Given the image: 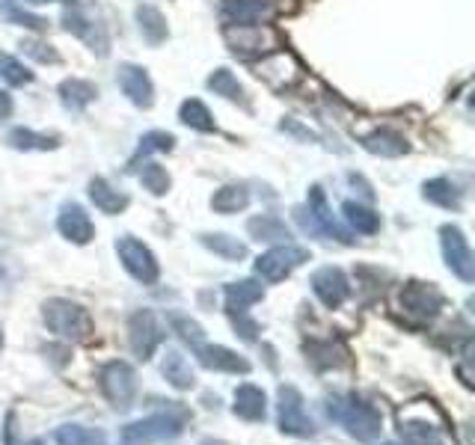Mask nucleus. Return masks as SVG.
Listing matches in <instances>:
<instances>
[{
	"label": "nucleus",
	"instance_id": "nucleus-1",
	"mask_svg": "<svg viewBox=\"0 0 475 445\" xmlns=\"http://www.w3.org/2000/svg\"><path fill=\"white\" fill-rule=\"evenodd\" d=\"M327 416L339 422L354 440L375 442L384 430V419L372 404H365L356 395H330L327 398Z\"/></svg>",
	"mask_w": 475,
	"mask_h": 445
},
{
	"label": "nucleus",
	"instance_id": "nucleus-2",
	"mask_svg": "<svg viewBox=\"0 0 475 445\" xmlns=\"http://www.w3.org/2000/svg\"><path fill=\"white\" fill-rule=\"evenodd\" d=\"M187 419H190V413L182 404L166 401V410L125 425L122 434H119V445H152V442H161V440H175L185 430Z\"/></svg>",
	"mask_w": 475,
	"mask_h": 445
},
{
	"label": "nucleus",
	"instance_id": "nucleus-3",
	"mask_svg": "<svg viewBox=\"0 0 475 445\" xmlns=\"http://www.w3.org/2000/svg\"><path fill=\"white\" fill-rule=\"evenodd\" d=\"M42 318L48 323V330L66 342H87L92 335V318L90 312L71 303V300L54 297L42 306Z\"/></svg>",
	"mask_w": 475,
	"mask_h": 445
},
{
	"label": "nucleus",
	"instance_id": "nucleus-4",
	"mask_svg": "<svg viewBox=\"0 0 475 445\" xmlns=\"http://www.w3.org/2000/svg\"><path fill=\"white\" fill-rule=\"evenodd\" d=\"M294 217H297V223L303 226V232L336 238V240H342V244H351V240H354L336 220H332L327 196H324V190H321L318 185L309 187V208H294Z\"/></svg>",
	"mask_w": 475,
	"mask_h": 445
},
{
	"label": "nucleus",
	"instance_id": "nucleus-5",
	"mask_svg": "<svg viewBox=\"0 0 475 445\" xmlns=\"http://www.w3.org/2000/svg\"><path fill=\"white\" fill-rule=\"evenodd\" d=\"M309 259V249L306 247H294V244H280L268 252H261L256 259V273L261 280L268 282H282L285 276H291L301 264H306Z\"/></svg>",
	"mask_w": 475,
	"mask_h": 445
},
{
	"label": "nucleus",
	"instance_id": "nucleus-6",
	"mask_svg": "<svg viewBox=\"0 0 475 445\" xmlns=\"http://www.w3.org/2000/svg\"><path fill=\"white\" fill-rule=\"evenodd\" d=\"M277 410H280V430L297 440H309L315 437V422L309 419L306 407H303V395L294 387H280L277 392Z\"/></svg>",
	"mask_w": 475,
	"mask_h": 445
},
{
	"label": "nucleus",
	"instance_id": "nucleus-7",
	"mask_svg": "<svg viewBox=\"0 0 475 445\" xmlns=\"http://www.w3.org/2000/svg\"><path fill=\"white\" fill-rule=\"evenodd\" d=\"M99 380H101L104 398L111 401L116 410H128V407L134 404V398H137V375L128 363H119V359L107 363L101 368Z\"/></svg>",
	"mask_w": 475,
	"mask_h": 445
},
{
	"label": "nucleus",
	"instance_id": "nucleus-8",
	"mask_svg": "<svg viewBox=\"0 0 475 445\" xmlns=\"http://www.w3.org/2000/svg\"><path fill=\"white\" fill-rule=\"evenodd\" d=\"M116 256H119V261H122V268L134 276L137 282H142V285L158 282L161 268H158V261H154L152 249L142 244V240L131 238V235L119 238L116 240Z\"/></svg>",
	"mask_w": 475,
	"mask_h": 445
},
{
	"label": "nucleus",
	"instance_id": "nucleus-9",
	"mask_svg": "<svg viewBox=\"0 0 475 445\" xmlns=\"http://www.w3.org/2000/svg\"><path fill=\"white\" fill-rule=\"evenodd\" d=\"M439 247H443V259L449 270L458 276L460 282H475V256L467 244V235L458 226H443L439 228Z\"/></svg>",
	"mask_w": 475,
	"mask_h": 445
},
{
	"label": "nucleus",
	"instance_id": "nucleus-10",
	"mask_svg": "<svg viewBox=\"0 0 475 445\" xmlns=\"http://www.w3.org/2000/svg\"><path fill=\"white\" fill-rule=\"evenodd\" d=\"M166 333L161 327V321L154 318L152 309H140L134 315L128 318V342H131V351H134L142 363L152 359V354L158 351L164 344Z\"/></svg>",
	"mask_w": 475,
	"mask_h": 445
},
{
	"label": "nucleus",
	"instance_id": "nucleus-11",
	"mask_svg": "<svg viewBox=\"0 0 475 445\" xmlns=\"http://www.w3.org/2000/svg\"><path fill=\"white\" fill-rule=\"evenodd\" d=\"M63 27L69 33H75L78 39L87 42L92 51H99L101 57H107L111 51V36H107V27L92 16V12L80 9V6H71L63 12Z\"/></svg>",
	"mask_w": 475,
	"mask_h": 445
},
{
	"label": "nucleus",
	"instance_id": "nucleus-12",
	"mask_svg": "<svg viewBox=\"0 0 475 445\" xmlns=\"http://www.w3.org/2000/svg\"><path fill=\"white\" fill-rule=\"evenodd\" d=\"M401 306L407 315L413 318H422V321H431L439 315V309L446 306V297L439 291L437 285H428V282H407L401 291Z\"/></svg>",
	"mask_w": 475,
	"mask_h": 445
},
{
	"label": "nucleus",
	"instance_id": "nucleus-13",
	"mask_svg": "<svg viewBox=\"0 0 475 445\" xmlns=\"http://www.w3.org/2000/svg\"><path fill=\"white\" fill-rule=\"evenodd\" d=\"M309 285H312L315 297L327 309H339L344 300H348V294H351L348 276H344L339 268H321V270H315L312 280H309Z\"/></svg>",
	"mask_w": 475,
	"mask_h": 445
},
{
	"label": "nucleus",
	"instance_id": "nucleus-14",
	"mask_svg": "<svg viewBox=\"0 0 475 445\" xmlns=\"http://www.w3.org/2000/svg\"><path fill=\"white\" fill-rule=\"evenodd\" d=\"M119 78V87L128 95V101L134 107H142V111H149L154 104V87H152V78L149 71L142 66H134V63H122L116 71Z\"/></svg>",
	"mask_w": 475,
	"mask_h": 445
},
{
	"label": "nucleus",
	"instance_id": "nucleus-15",
	"mask_svg": "<svg viewBox=\"0 0 475 445\" xmlns=\"http://www.w3.org/2000/svg\"><path fill=\"white\" fill-rule=\"evenodd\" d=\"M196 351V359L202 368L208 371H226V375H249V363L244 356H238L235 351H229V347L223 344H206L202 342L199 347H194Z\"/></svg>",
	"mask_w": 475,
	"mask_h": 445
},
{
	"label": "nucleus",
	"instance_id": "nucleus-16",
	"mask_svg": "<svg viewBox=\"0 0 475 445\" xmlns=\"http://www.w3.org/2000/svg\"><path fill=\"white\" fill-rule=\"evenodd\" d=\"M57 228L66 240H71V244H80V247L90 244V240L95 238V226L90 220V214L83 211L78 202H66V206L59 208Z\"/></svg>",
	"mask_w": 475,
	"mask_h": 445
},
{
	"label": "nucleus",
	"instance_id": "nucleus-17",
	"mask_svg": "<svg viewBox=\"0 0 475 445\" xmlns=\"http://www.w3.org/2000/svg\"><path fill=\"white\" fill-rule=\"evenodd\" d=\"M265 16V0H223L220 4V18L226 27H259Z\"/></svg>",
	"mask_w": 475,
	"mask_h": 445
},
{
	"label": "nucleus",
	"instance_id": "nucleus-18",
	"mask_svg": "<svg viewBox=\"0 0 475 445\" xmlns=\"http://www.w3.org/2000/svg\"><path fill=\"white\" fill-rule=\"evenodd\" d=\"M306 359L312 363L318 371H327V368H344L351 366V354L348 347L342 342H332V339H324V342H309L306 347Z\"/></svg>",
	"mask_w": 475,
	"mask_h": 445
},
{
	"label": "nucleus",
	"instance_id": "nucleus-19",
	"mask_svg": "<svg viewBox=\"0 0 475 445\" xmlns=\"http://www.w3.org/2000/svg\"><path fill=\"white\" fill-rule=\"evenodd\" d=\"M232 410L238 419H244V422H261L268 413V398L265 392H261L259 387H253V383H244V387L235 389V404Z\"/></svg>",
	"mask_w": 475,
	"mask_h": 445
},
{
	"label": "nucleus",
	"instance_id": "nucleus-20",
	"mask_svg": "<svg viewBox=\"0 0 475 445\" xmlns=\"http://www.w3.org/2000/svg\"><path fill=\"white\" fill-rule=\"evenodd\" d=\"M95 95H99L95 83L83 80V78H69V80L59 83V101H63V107L71 113L87 111V107L95 101Z\"/></svg>",
	"mask_w": 475,
	"mask_h": 445
},
{
	"label": "nucleus",
	"instance_id": "nucleus-21",
	"mask_svg": "<svg viewBox=\"0 0 475 445\" xmlns=\"http://www.w3.org/2000/svg\"><path fill=\"white\" fill-rule=\"evenodd\" d=\"M161 375L166 377V383H170L173 389H194V371H190V363L185 359L182 351H175V347H166L164 354V363H161Z\"/></svg>",
	"mask_w": 475,
	"mask_h": 445
},
{
	"label": "nucleus",
	"instance_id": "nucleus-22",
	"mask_svg": "<svg viewBox=\"0 0 475 445\" xmlns=\"http://www.w3.org/2000/svg\"><path fill=\"white\" fill-rule=\"evenodd\" d=\"M90 199L92 206L99 208L101 214H122L128 208V196L122 194V190H116L107 178H92L90 182Z\"/></svg>",
	"mask_w": 475,
	"mask_h": 445
},
{
	"label": "nucleus",
	"instance_id": "nucleus-23",
	"mask_svg": "<svg viewBox=\"0 0 475 445\" xmlns=\"http://www.w3.org/2000/svg\"><path fill=\"white\" fill-rule=\"evenodd\" d=\"M422 196L446 211H460L463 206V190L451 178H431V182H425Z\"/></svg>",
	"mask_w": 475,
	"mask_h": 445
},
{
	"label": "nucleus",
	"instance_id": "nucleus-24",
	"mask_svg": "<svg viewBox=\"0 0 475 445\" xmlns=\"http://www.w3.org/2000/svg\"><path fill=\"white\" fill-rule=\"evenodd\" d=\"M363 149L372 152V154H380V158H401V154H407V140L396 131L389 128H380V131H372L368 137H363Z\"/></svg>",
	"mask_w": 475,
	"mask_h": 445
},
{
	"label": "nucleus",
	"instance_id": "nucleus-25",
	"mask_svg": "<svg viewBox=\"0 0 475 445\" xmlns=\"http://www.w3.org/2000/svg\"><path fill=\"white\" fill-rule=\"evenodd\" d=\"M223 294H226V309L229 312H247L249 306L265 297V288H261L256 280H241V282L226 285Z\"/></svg>",
	"mask_w": 475,
	"mask_h": 445
},
{
	"label": "nucleus",
	"instance_id": "nucleus-26",
	"mask_svg": "<svg viewBox=\"0 0 475 445\" xmlns=\"http://www.w3.org/2000/svg\"><path fill=\"white\" fill-rule=\"evenodd\" d=\"M247 232L253 240H265V244H273V240H282V244H289V226H285L280 217H270V214H261V217H253L247 223Z\"/></svg>",
	"mask_w": 475,
	"mask_h": 445
},
{
	"label": "nucleus",
	"instance_id": "nucleus-27",
	"mask_svg": "<svg viewBox=\"0 0 475 445\" xmlns=\"http://www.w3.org/2000/svg\"><path fill=\"white\" fill-rule=\"evenodd\" d=\"M249 206V194L244 185H226L211 196V208L217 214H238Z\"/></svg>",
	"mask_w": 475,
	"mask_h": 445
},
{
	"label": "nucleus",
	"instance_id": "nucleus-28",
	"mask_svg": "<svg viewBox=\"0 0 475 445\" xmlns=\"http://www.w3.org/2000/svg\"><path fill=\"white\" fill-rule=\"evenodd\" d=\"M57 445H107L104 430L99 428H83V425H63L54 430Z\"/></svg>",
	"mask_w": 475,
	"mask_h": 445
},
{
	"label": "nucleus",
	"instance_id": "nucleus-29",
	"mask_svg": "<svg viewBox=\"0 0 475 445\" xmlns=\"http://www.w3.org/2000/svg\"><path fill=\"white\" fill-rule=\"evenodd\" d=\"M6 143L12 149L18 152H48V149H57V137H48V134H36L30 128H12Z\"/></svg>",
	"mask_w": 475,
	"mask_h": 445
},
{
	"label": "nucleus",
	"instance_id": "nucleus-30",
	"mask_svg": "<svg viewBox=\"0 0 475 445\" xmlns=\"http://www.w3.org/2000/svg\"><path fill=\"white\" fill-rule=\"evenodd\" d=\"M137 21H140V33L149 45H161L166 39V18L161 16V9L154 6H137Z\"/></svg>",
	"mask_w": 475,
	"mask_h": 445
},
{
	"label": "nucleus",
	"instance_id": "nucleus-31",
	"mask_svg": "<svg viewBox=\"0 0 475 445\" xmlns=\"http://www.w3.org/2000/svg\"><path fill=\"white\" fill-rule=\"evenodd\" d=\"M342 214H344V220H348V226L356 228L360 235H375L380 228V214L360 206V202H344Z\"/></svg>",
	"mask_w": 475,
	"mask_h": 445
},
{
	"label": "nucleus",
	"instance_id": "nucleus-32",
	"mask_svg": "<svg viewBox=\"0 0 475 445\" xmlns=\"http://www.w3.org/2000/svg\"><path fill=\"white\" fill-rule=\"evenodd\" d=\"M401 440L407 445H446L443 437H439V430L425 422V419H413V422H401Z\"/></svg>",
	"mask_w": 475,
	"mask_h": 445
},
{
	"label": "nucleus",
	"instance_id": "nucleus-33",
	"mask_svg": "<svg viewBox=\"0 0 475 445\" xmlns=\"http://www.w3.org/2000/svg\"><path fill=\"white\" fill-rule=\"evenodd\" d=\"M199 240H202V247L211 249L214 256H223L226 261L247 259V247L238 238H229V235H199Z\"/></svg>",
	"mask_w": 475,
	"mask_h": 445
},
{
	"label": "nucleus",
	"instance_id": "nucleus-34",
	"mask_svg": "<svg viewBox=\"0 0 475 445\" xmlns=\"http://www.w3.org/2000/svg\"><path fill=\"white\" fill-rule=\"evenodd\" d=\"M208 90L214 95H223V99H229V101H238V104H244L247 107V99H244V87L238 83V78L232 75L229 69H217L214 75L208 78Z\"/></svg>",
	"mask_w": 475,
	"mask_h": 445
},
{
	"label": "nucleus",
	"instance_id": "nucleus-35",
	"mask_svg": "<svg viewBox=\"0 0 475 445\" xmlns=\"http://www.w3.org/2000/svg\"><path fill=\"white\" fill-rule=\"evenodd\" d=\"M178 119H182V122L187 125V128H194V131H206V134H211L214 128V119H211V113H208V107L202 104L199 99H190V101H185L182 104V111H178Z\"/></svg>",
	"mask_w": 475,
	"mask_h": 445
},
{
	"label": "nucleus",
	"instance_id": "nucleus-36",
	"mask_svg": "<svg viewBox=\"0 0 475 445\" xmlns=\"http://www.w3.org/2000/svg\"><path fill=\"white\" fill-rule=\"evenodd\" d=\"M140 185L146 187L152 196H164L173 182H170V173H166L161 164H146L140 170Z\"/></svg>",
	"mask_w": 475,
	"mask_h": 445
},
{
	"label": "nucleus",
	"instance_id": "nucleus-37",
	"mask_svg": "<svg viewBox=\"0 0 475 445\" xmlns=\"http://www.w3.org/2000/svg\"><path fill=\"white\" fill-rule=\"evenodd\" d=\"M0 16H4L6 21H12V24H21V27H30V30H45L48 27L45 18L33 16V12H27V9H21L16 0H6V4H0Z\"/></svg>",
	"mask_w": 475,
	"mask_h": 445
},
{
	"label": "nucleus",
	"instance_id": "nucleus-38",
	"mask_svg": "<svg viewBox=\"0 0 475 445\" xmlns=\"http://www.w3.org/2000/svg\"><path fill=\"white\" fill-rule=\"evenodd\" d=\"M170 323H173V330L182 335V342L190 344V347H199L202 342H206V333H202V327L194 321V318H187L182 315V312H173L170 315Z\"/></svg>",
	"mask_w": 475,
	"mask_h": 445
},
{
	"label": "nucleus",
	"instance_id": "nucleus-39",
	"mask_svg": "<svg viewBox=\"0 0 475 445\" xmlns=\"http://www.w3.org/2000/svg\"><path fill=\"white\" fill-rule=\"evenodd\" d=\"M0 78H4L6 83H12V87H24V83L33 80V71L24 69L16 57L0 54Z\"/></svg>",
	"mask_w": 475,
	"mask_h": 445
},
{
	"label": "nucleus",
	"instance_id": "nucleus-40",
	"mask_svg": "<svg viewBox=\"0 0 475 445\" xmlns=\"http://www.w3.org/2000/svg\"><path fill=\"white\" fill-rule=\"evenodd\" d=\"M21 48H24V54L33 57L36 63H42V66H57L59 63V54L54 51V45H48V42L27 39V42H21Z\"/></svg>",
	"mask_w": 475,
	"mask_h": 445
},
{
	"label": "nucleus",
	"instance_id": "nucleus-41",
	"mask_svg": "<svg viewBox=\"0 0 475 445\" xmlns=\"http://www.w3.org/2000/svg\"><path fill=\"white\" fill-rule=\"evenodd\" d=\"M173 146H175V137H173V134H166V131H149V134L140 140V152H137V154L170 152Z\"/></svg>",
	"mask_w": 475,
	"mask_h": 445
},
{
	"label": "nucleus",
	"instance_id": "nucleus-42",
	"mask_svg": "<svg viewBox=\"0 0 475 445\" xmlns=\"http://www.w3.org/2000/svg\"><path fill=\"white\" fill-rule=\"evenodd\" d=\"M229 315H232V321H235V330L241 333V339H244V342H256V333H259L256 321H249L247 312H229Z\"/></svg>",
	"mask_w": 475,
	"mask_h": 445
},
{
	"label": "nucleus",
	"instance_id": "nucleus-43",
	"mask_svg": "<svg viewBox=\"0 0 475 445\" xmlns=\"http://www.w3.org/2000/svg\"><path fill=\"white\" fill-rule=\"evenodd\" d=\"M9 113H12V99L4 90H0V119H6Z\"/></svg>",
	"mask_w": 475,
	"mask_h": 445
},
{
	"label": "nucleus",
	"instance_id": "nucleus-44",
	"mask_svg": "<svg viewBox=\"0 0 475 445\" xmlns=\"http://www.w3.org/2000/svg\"><path fill=\"white\" fill-rule=\"evenodd\" d=\"M24 4H75V0H24Z\"/></svg>",
	"mask_w": 475,
	"mask_h": 445
},
{
	"label": "nucleus",
	"instance_id": "nucleus-45",
	"mask_svg": "<svg viewBox=\"0 0 475 445\" xmlns=\"http://www.w3.org/2000/svg\"><path fill=\"white\" fill-rule=\"evenodd\" d=\"M199 445H226V442H220V440H202Z\"/></svg>",
	"mask_w": 475,
	"mask_h": 445
},
{
	"label": "nucleus",
	"instance_id": "nucleus-46",
	"mask_svg": "<svg viewBox=\"0 0 475 445\" xmlns=\"http://www.w3.org/2000/svg\"><path fill=\"white\" fill-rule=\"evenodd\" d=\"M0 351H4V330H0Z\"/></svg>",
	"mask_w": 475,
	"mask_h": 445
},
{
	"label": "nucleus",
	"instance_id": "nucleus-47",
	"mask_svg": "<svg viewBox=\"0 0 475 445\" xmlns=\"http://www.w3.org/2000/svg\"><path fill=\"white\" fill-rule=\"evenodd\" d=\"M384 445H396V442H384Z\"/></svg>",
	"mask_w": 475,
	"mask_h": 445
}]
</instances>
